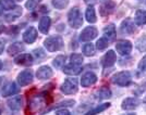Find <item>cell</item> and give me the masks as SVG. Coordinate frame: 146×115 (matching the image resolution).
I'll return each mask as SVG.
<instances>
[{"label":"cell","mask_w":146,"mask_h":115,"mask_svg":"<svg viewBox=\"0 0 146 115\" xmlns=\"http://www.w3.org/2000/svg\"><path fill=\"white\" fill-rule=\"evenodd\" d=\"M116 49L120 55H128L131 53L133 46L129 40H120L116 43Z\"/></svg>","instance_id":"7"},{"label":"cell","mask_w":146,"mask_h":115,"mask_svg":"<svg viewBox=\"0 0 146 115\" xmlns=\"http://www.w3.org/2000/svg\"><path fill=\"white\" fill-rule=\"evenodd\" d=\"M14 63L21 65V66H30L33 63V57L29 53H24V55H18L15 59H14Z\"/></svg>","instance_id":"14"},{"label":"cell","mask_w":146,"mask_h":115,"mask_svg":"<svg viewBox=\"0 0 146 115\" xmlns=\"http://www.w3.org/2000/svg\"><path fill=\"white\" fill-rule=\"evenodd\" d=\"M109 46V40L106 38V37H102V38H99V40H97V43H96V47H97L98 50H105V49L107 48Z\"/></svg>","instance_id":"30"},{"label":"cell","mask_w":146,"mask_h":115,"mask_svg":"<svg viewBox=\"0 0 146 115\" xmlns=\"http://www.w3.org/2000/svg\"><path fill=\"white\" fill-rule=\"evenodd\" d=\"M17 1H22V0H17Z\"/></svg>","instance_id":"47"},{"label":"cell","mask_w":146,"mask_h":115,"mask_svg":"<svg viewBox=\"0 0 146 115\" xmlns=\"http://www.w3.org/2000/svg\"><path fill=\"white\" fill-rule=\"evenodd\" d=\"M97 81V76L93 72L85 73L81 78V85L83 87H91Z\"/></svg>","instance_id":"10"},{"label":"cell","mask_w":146,"mask_h":115,"mask_svg":"<svg viewBox=\"0 0 146 115\" xmlns=\"http://www.w3.org/2000/svg\"><path fill=\"white\" fill-rule=\"evenodd\" d=\"M83 57L82 55H79V53H73L70 58V61H71V64H75V65H81L83 63Z\"/></svg>","instance_id":"32"},{"label":"cell","mask_w":146,"mask_h":115,"mask_svg":"<svg viewBox=\"0 0 146 115\" xmlns=\"http://www.w3.org/2000/svg\"><path fill=\"white\" fill-rule=\"evenodd\" d=\"M40 1H42V0H27L26 3H25V7H26V9H29V10H33V9H35V8L38 6V3H39Z\"/></svg>","instance_id":"36"},{"label":"cell","mask_w":146,"mask_h":115,"mask_svg":"<svg viewBox=\"0 0 146 115\" xmlns=\"http://www.w3.org/2000/svg\"><path fill=\"white\" fill-rule=\"evenodd\" d=\"M112 84L118 85L120 87H127L132 83V75L129 71H122V72L116 74L111 78Z\"/></svg>","instance_id":"4"},{"label":"cell","mask_w":146,"mask_h":115,"mask_svg":"<svg viewBox=\"0 0 146 115\" xmlns=\"http://www.w3.org/2000/svg\"><path fill=\"white\" fill-rule=\"evenodd\" d=\"M72 105H74V101L73 100H66V101H62V102L54 105L52 108L47 110V112L51 111V110H57V109H60V108H68V106H72Z\"/></svg>","instance_id":"28"},{"label":"cell","mask_w":146,"mask_h":115,"mask_svg":"<svg viewBox=\"0 0 146 115\" xmlns=\"http://www.w3.org/2000/svg\"><path fill=\"white\" fill-rule=\"evenodd\" d=\"M56 115H71V113L68 111V110H59L56 112Z\"/></svg>","instance_id":"40"},{"label":"cell","mask_w":146,"mask_h":115,"mask_svg":"<svg viewBox=\"0 0 146 115\" xmlns=\"http://www.w3.org/2000/svg\"><path fill=\"white\" fill-rule=\"evenodd\" d=\"M64 62H66V57L64 55H58L55 60L52 61V64L55 65L56 68H60L61 66H63Z\"/></svg>","instance_id":"33"},{"label":"cell","mask_w":146,"mask_h":115,"mask_svg":"<svg viewBox=\"0 0 146 115\" xmlns=\"http://www.w3.org/2000/svg\"><path fill=\"white\" fill-rule=\"evenodd\" d=\"M0 114H1V111H0Z\"/></svg>","instance_id":"48"},{"label":"cell","mask_w":146,"mask_h":115,"mask_svg":"<svg viewBox=\"0 0 146 115\" xmlns=\"http://www.w3.org/2000/svg\"><path fill=\"white\" fill-rule=\"evenodd\" d=\"M50 24H51V20L49 16H43L39 21V25H38V30L40 33L43 34H47L49 30V27H50Z\"/></svg>","instance_id":"18"},{"label":"cell","mask_w":146,"mask_h":115,"mask_svg":"<svg viewBox=\"0 0 146 115\" xmlns=\"http://www.w3.org/2000/svg\"><path fill=\"white\" fill-rule=\"evenodd\" d=\"M98 35V30L95 26H87L82 30V33L80 34V40L85 43V41H91L93 39H95Z\"/></svg>","instance_id":"6"},{"label":"cell","mask_w":146,"mask_h":115,"mask_svg":"<svg viewBox=\"0 0 146 115\" xmlns=\"http://www.w3.org/2000/svg\"><path fill=\"white\" fill-rule=\"evenodd\" d=\"M139 70L142 72H146V55L140 61L139 63Z\"/></svg>","instance_id":"39"},{"label":"cell","mask_w":146,"mask_h":115,"mask_svg":"<svg viewBox=\"0 0 146 115\" xmlns=\"http://www.w3.org/2000/svg\"><path fill=\"white\" fill-rule=\"evenodd\" d=\"M117 61V55L116 52L113 50H109L107 53H105V55L102 59V65H103L105 68H108V67H111Z\"/></svg>","instance_id":"9"},{"label":"cell","mask_w":146,"mask_h":115,"mask_svg":"<svg viewBox=\"0 0 146 115\" xmlns=\"http://www.w3.org/2000/svg\"><path fill=\"white\" fill-rule=\"evenodd\" d=\"M68 22L69 25L72 28H80L82 24H83V18H82V13L80 11V9L78 7L72 8L69 13H68Z\"/></svg>","instance_id":"2"},{"label":"cell","mask_w":146,"mask_h":115,"mask_svg":"<svg viewBox=\"0 0 146 115\" xmlns=\"http://www.w3.org/2000/svg\"><path fill=\"white\" fill-rule=\"evenodd\" d=\"M141 101L136 98H125L121 103L122 110H127V111H131V110L136 109L140 105Z\"/></svg>","instance_id":"12"},{"label":"cell","mask_w":146,"mask_h":115,"mask_svg":"<svg viewBox=\"0 0 146 115\" xmlns=\"http://www.w3.org/2000/svg\"><path fill=\"white\" fill-rule=\"evenodd\" d=\"M33 81V72L32 70H24L18 75V83L21 86H26Z\"/></svg>","instance_id":"8"},{"label":"cell","mask_w":146,"mask_h":115,"mask_svg":"<svg viewBox=\"0 0 146 115\" xmlns=\"http://www.w3.org/2000/svg\"><path fill=\"white\" fill-rule=\"evenodd\" d=\"M24 45L22 43H14L8 48V55H17L21 53L24 50Z\"/></svg>","instance_id":"19"},{"label":"cell","mask_w":146,"mask_h":115,"mask_svg":"<svg viewBox=\"0 0 146 115\" xmlns=\"http://www.w3.org/2000/svg\"><path fill=\"white\" fill-rule=\"evenodd\" d=\"M37 38V30L34 27H29L23 34V40L26 43H33Z\"/></svg>","instance_id":"16"},{"label":"cell","mask_w":146,"mask_h":115,"mask_svg":"<svg viewBox=\"0 0 146 115\" xmlns=\"http://www.w3.org/2000/svg\"><path fill=\"white\" fill-rule=\"evenodd\" d=\"M145 91H146V80L140 86V87H137V89L134 91V92H135L136 96H140V95H142V93L145 92Z\"/></svg>","instance_id":"38"},{"label":"cell","mask_w":146,"mask_h":115,"mask_svg":"<svg viewBox=\"0 0 146 115\" xmlns=\"http://www.w3.org/2000/svg\"><path fill=\"white\" fill-rule=\"evenodd\" d=\"M127 115H135V113H130V114H127Z\"/></svg>","instance_id":"46"},{"label":"cell","mask_w":146,"mask_h":115,"mask_svg":"<svg viewBox=\"0 0 146 115\" xmlns=\"http://www.w3.org/2000/svg\"><path fill=\"white\" fill-rule=\"evenodd\" d=\"M1 66H2V62L0 61V70H1Z\"/></svg>","instance_id":"45"},{"label":"cell","mask_w":146,"mask_h":115,"mask_svg":"<svg viewBox=\"0 0 146 115\" xmlns=\"http://www.w3.org/2000/svg\"><path fill=\"white\" fill-rule=\"evenodd\" d=\"M78 89H79V84H78V79L75 77L67 78L60 87L61 92L64 95H73L78 91Z\"/></svg>","instance_id":"5"},{"label":"cell","mask_w":146,"mask_h":115,"mask_svg":"<svg viewBox=\"0 0 146 115\" xmlns=\"http://www.w3.org/2000/svg\"><path fill=\"white\" fill-rule=\"evenodd\" d=\"M115 8H116L115 1H112V0H107V1H105L103 5L100 6V8H99L100 15H103V16L109 15L110 13L115 10Z\"/></svg>","instance_id":"13"},{"label":"cell","mask_w":146,"mask_h":115,"mask_svg":"<svg viewBox=\"0 0 146 115\" xmlns=\"http://www.w3.org/2000/svg\"><path fill=\"white\" fill-rule=\"evenodd\" d=\"M47 95H48V92H47ZM47 95H46V92H44V93H40L39 96H35L34 98H32L29 102V106H27L29 111L26 112V114H29V113L34 114L39 109H42L45 105V103H47L48 101Z\"/></svg>","instance_id":"1"},{"label":"cell","mask_w":146,"mask_h":115,"mask_svg":"<svg viewBox=\"0 0 146 115\" xmlns=\"http://www.w3.org/2000/svg\"><path fill=\"white\" fill-rule=\"evenodd\" d=\"M22 104H23V102H22V98L21 97H15L8 101V106L13 111L20 110L22 108Z\"/></svg>","instance_id":"23"},{"label":"cell","mask_w":146,"mask_h":115,"mask_svg":"<svg viewBox=\"0 0 146 115\" xmlns=\"http://www.w3.org/2000/svg\"><path fill=\"white\" fill-rule=\"evenodd\" d=\"M111 97V91L109 88L107 87H102L100 89H98L95 92V98L99 99V100H104V99H109Z\"/></svg>","instance_id":"21"},{"label":"cell","mask_w":146,"mask_h":115,"mask_svg":"<svg viewBox=\"0 0 146 115\" xmlns=\"http://www.w3.org/2000/svg\"><path fill=\"white\" fill-rule=\"evenodd\" d=\"M120 32L122 35H132L135 32V25L130 18L124 20L120 25Z\"/></svg>","instance_id":"11"},{"label":"cell","mask_w":146,"mask_h":115,"mask_svg":"<svg viewBox=\"0 0 146 115\" xmlns=\"http://www.w3.org/2000/svg\"><path fill=\"white\" fill-rule=\"evenodd\" d=\"M5 30H6V27L3 25H0V34H2Z\"/></svg>","instance_id":"44"},{"label":"cell","mask_w":146,"mask_h":115,"mask_svg":"<svg viewBox=\"0 0 146 115\" xmlns=\"http://www.w3.org/2000/svg\"><path fill=\"white\" fill-rule=\"evenodd\" d=\"M21 13H22V9L21 8H17L15 9V11L13 13H9V14H7L6 15V21L8 22H13L15 18H18L20 15H21Z\"/></svg>","instance_id":"29"},{"label":"cell","mask_w":146,"mask_h":115,"mask_svg":"<svg viewBox=\"0 0 146 115\" xmlns=\"http://www.w3.org/2000/svg\"><path fill=\"white\" fill-rule=\"evenodd\" d=\"M3 49H5V43L0 39V55L3 52Z\"/></svg>","instance_id":"43"},{"label":"cell","mask_w":146,"mask_h":115,"mask_svg":"<svg viewBox=\"0 0 146 115\" xmlns=\"http://www.w3.org/2000/svg\"><path fill=\"white\" fill-rule=\"evenodd\" d=\"M34 55L38 59V61H42L46 58V53L42 48H37L36 50H34Z\"/></svg>","instance_id":"37"},{"label":"cell","mask_w":146,"mask_h":115,"mask_svg":"<svg viewBox=\"0 0 146 115\" xmlns=\"http://www.w3.org/2000/svg\"><path fill=\"white\" fill-rule=\"evenodd\" d=\"M19 90L18 86L15 85V83H8L3 88H2V96L3 97H9V96H12L14 93H17Z\"/></svg>","instance_id":"17"},{"label":"cell","mask_w":146,"mask_h":115,"mask_svg":"<svg viewBox=\"0 0 146 115\" xmlns=\"http://www.w3.org/2000/svg\"><path fill=\"white\" fill-rule=\"evenodd\" d=\"M69 3V0H52V5L57 9H64Z\"/></svg>","instance_id":"34"},{"label":"cell","mask_w":146,"mask_h":115,"mask_svg":"<svg viewBox=\"0 0 146 115\" xmlns=\"http://www.w3.org/2000/svg\"><path fill=\"white\" fill-rule=\"evenodd\" d=\"M84 1H85V3L90 5V6H93L94 3H96V2H97V0H84Z\"/></svg>","instance_id":"42"},{"label":"cell","mask_w":146,"mask_h":115,"mask_svg":"<svg viewBox=\"0 0 146 115\" xmlns=\"http://www.w3.org/2000/svg\"><path fill=\"white\" fill-rule=\"evenodd\" d=\"M18 27H17V26H12V27H9V28H8V30H9V32H8V33H9V34H17V33H18Z\"/></svg>","instance_id":"41"},{"label":"cell","mask_w":146,"mask_h":115,"mask_svg":"<svg viewBox=\"0 0 146 115\" xmlns=\"http://www.w3.org/2000/svg\"><path fill=\"white\" fill-rule=\"evenodd\" d=\"M83 53L87 57H92L95 55V47L93 43H87L83 47Z\"/></svg>","instance_id":"31"},{"label":"cell","mask_w":146,"mask_h":115,"mask_svg":"<svg viewBox=\"0 0 146 115\" xmlns=\"http://www.w3.org/2000/svg\"><path fill=\"white\" fill-rule=\"evenodd\" d=\"M135 24L137 25H145L146 24V10H137L135 13L134 18Z\"/></svg>","instance_id":"24"},{"label":"cell","mask_w":146,"mask_h":115,"mask_svg":"<svg viewBox=\"0 0 146 115\" xmlns=\"http://www.w3.org/2000/svg\"><path fill=\"white\" fill-rule=\"evenodd\" d=\"M63 73L67 75H78L82 72V66L75 65V64H69L63 67Z\"/></svg>","instance_id":"20"},{"label":"cell","mask_w":146,"mask_h":115,"mask_svg":"<svg viewBox=\"0 0 146 115\" xmlns=\"http://www.w3.org/2000/svg\"><path fill=\"white\" fill-rule=\"evenodd\" d=\"M136 48L140 51H146V36L141 37L136 43Z\"/></svg>","instance_id":"35"},{"label":"cell","mask_w":146,"mask_h":115,"mask_svg":"<svg viewBox=\"0 0 146 115\" xmlns=\"http://www.w3.org/2000/svg\"><path fill=\"white\" fill-rule=\"evenodd\" d=\"M44 46L46 47V49L49 52H55L58 50H61L63 48V40L62 37L59 35H52L49 36L47 39H45L44 41Z\"/></svg>","instance_id":"3"},{"label":"cell","mask_w":146,"mask_h":115,"mask_svg":"<svg viewBox=\"0 0 146 115\" xmlns=\"http://www.w3.org/2000/svg\"><path fill=\"white\" fill-rule=\"evenodd\" d=\"M85 18L88 23H95V22L97 21V16H96V13H95V9H94L93 6H90L86 9Z\"/></svg>","instance_id":"25"},{"label":"cell","mask_w":146,"mask_h":115,"mask_svg":"<svg viewBox=\"0 0 146 115\" xmlns=\"http://www.w3.org/2000/svg\"><path fill=\"white\" fill-rule=\"evenodd\" d=\"M110 106V103L109 102H106V103H103V104H100V105H98L96 108H94V109L90 110L87 113H85L84 115H96L98 113H102L104 112L105 110H107L108 108Z\"/></svg>","instance_id":"26"},{"label":"cell","mask_w":146,"mask_h":115,"mask_svg":"<svg viewBox=\"0 0 146 115\" xmlns=\"http://www.w3.org/2000/svg\"><path fill=\"white\" fill-rule=\"evenodd\" d=\"M0 7L3 10H13L15 8L14 0H0Z\"/></svg>","instance_id":"27"},{"label":"cell","mask_w":146,"mask_h":115,"mask_svg":"<svg viewBox=\"0 0 146 115\" xmlns=\"http://www.w3.org/2000/svg\"><path fill=\"white\" fill-rule=\"evenodd\" d=\"M103 32H104V37H106L108 40H111V39H113L115 36H116V26L113 24L107 25L104 28Z\"/></svg>","instance_id":"22"},{"label":"cell","mask_w":146,"mask_h":115,"mask_svg":"<svg viewBox=\"0 0 146 115\" xmlns=\"http://www.w3.org/2000/svg\"><path fill=\"white\" fill-rule=\"evenodd\" d=\"M52 70L49 66L45 65V66H40L36 71V77L40 80H45V79H48L52 76Z\"/></svg>","instance_id":"15"}]
</instances>
